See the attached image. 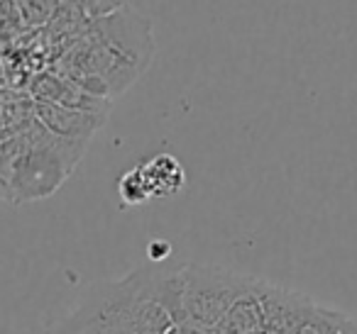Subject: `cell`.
Segmentation results:
<instances>
[{"instance_id":"cell-1","label":"cell","mask_w":357,"mask_h":334,"mask_svg":"<svg viewBox=\"0 0 357 334\" xmlns=\"http://www.w3.org/2000/svg\"><path fill=\"white\" fill-rule=\"evenodd\" d=\"M89 144L56 137L37 118L0 142V173L8 202H35L54 196L71 178Z\"/></svg>"},{"instance_id":"cell-2","label":"cell","mask_w":357,"mask_h":334,"mask_svg":"<svg viewBox=\"0 0 357 334\" xmlns=\"http://www.w3.org/2000/svg\"><path fill=\"white\" fill-rule=\"evenodd\" d=\"M71 324L84 334H167L174 319L159 305L157 273L135 271L100 288Z\"/></svg>"},{"instance_id":"cell-3","label":"cell","mask_w":357,"mask_h":334,"mask_svg":"<svg viewBox=\"0 0 357 334\" xmlns=\"http://www.w3.org/2000/svg\"><path fill=\"white\" fill-rule=\"evenodd\" d=\"M181 280V322L215 327L228 317L230 308L250 293L255 278L213 266H186L178 271Z\"/></svg>"},{"instance_id":"cell-4","label":"cell","mask_w":357,"mask_h":334,"mask_svg":"<svg viewBox=\"0 0 357 334\" xmlns=\"http://www.w3.org/2000/svg\"><path fill=\"white\" fill-rule=\"evenodd\" d=\"M89 32L108 45L113 51H118L125 61L137 66L139 71H147L154 59V35H152V22L135 10L132 6L123 3L108 15L96 20L89 27Z\"/></svg>"},{"instance_id":"cell-5","label":"cell","mask_w":357,"mask_h":334,"mask_svg":"<svg viewBox=\"0 0 357 334\" xmlns=\"http://www.w3.org/2000/svg\"><path fill=\"white\" fill-rule=\"evenodd\" d=\"M27 93L35 103H52L61 105V108L71 110H86V113H110V100L96 98V95L86 93L81 86H76L71 79L56 74L54 69H45L40 74H35L27 81Z\"/></svg>"},{"instance_id":"cell-6","label":"cell","mask_w":357,"mask_h":334,"mask_svg":"<svg viewBox=\"0 0 357 334\" xmlns=\"http://www.w3.org/2000/svg\"><path fill=\"white\" fill-rule=\"evenodd\" d=\"M35 118L45 125L50 132L64 139H76V142L89 144L96 132L105 127L108 115L86 113V110H71L52 103H35Z\"/></svg>"},{"instance_id":"cell-7","label":"cell","mask_w":357,"mask_h":334,"mask_svg":"<svg viewBox=\"0 0 357 334\" xmlns=\"http://www.w3.org/2000/svg\"><path fill=\"white\" fill-rule=\"evenodd\" d=\"M147 188L152 193V198H169L176 196L178 191H184L186 186V171L178 164V159H174L172 154H157L149 161H144L139 166Z\"/></svg>"},{"instance_id":"cell-8","label":"cell","mask_w":357,"mask_h":334,"mask_svg":"<svg viewBox=\"0 0 357 334\" xmlns=\"http://www.w3.org/2000/svg\"><path fill=\"white\" fill-rule=\"evenodd\" d=\"M61 0H15L17 10H20L25 27L30 32H37L52 20Z\"/></svg>"},{"instance_id":"cell-9","label":"cell","mask_w":357,"mask_h":334,"mask_svg":"<svg viewBox=\"0 0 357 334\" xmlns=\"http://www.w3.org/2000/svg\"><path fill=\"white\" fill-rule=\"evenodd\" d=\"M118 193L123 205H144L147 200H152V193H149L147 181H144L139 166L123 173V178L118 181Z\"/></svg>"},{"instance_id":"cell-10","label":"cell","mask_w":357,"mask_h":334,"mask_svg":"<svg viewBox=\"0 0 357 334\" xmlns=\"http://www.w3.org/2000/svg\"><path fill=\"white\" fill-rule=\"evenodd\" d=\"M147 251H149L147 256L152 261H164L169 254H172V246H169V241H164V239H154Z\"/></svg>"},{"instance_id":"cell-11","label":"cell","mask_w":357,"mask_h":334,"mask_svg":"<svg viewBox=\"0 0 357 334\" xmlns=\"http://www.w3.org/2000/svg\"><path fill=\"white\" fill-rule=\"evenodd\" d=\"M0 88H8V69H6L3 54H0Z\"/></svg>"},{"instance_id":"cell-12","label":"cell","mask_w":357,"mask_h":334,"mask_svg":"<svg viewBox=\"0 0 357 334\" xmlns=\"http://www.w3.org/2000/svg\"><path fill=\"white\" fill-rule=\"evenodd\" d=\"M0 200H8V193H6V183H3V173H0Z\"/></svg>"},{"instance_id":"cell-13","label":"cell","mask_w":357,"mask_h":334,"mask_svg":"<svg viewBox=\"0 0 357 334\" xmlns=\"http://www.w3.org/2000/svg\"><path fill=\"white\" fill-rule=\"evenodd\" d=\"M167 334H178V329H176V324H174V327L172 329H169V332Z\"/></svg>"}]
</instances>
